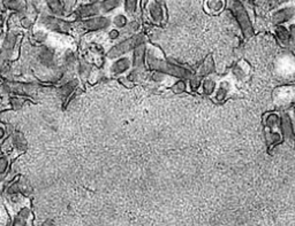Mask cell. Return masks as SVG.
<instances>
[{
  "label": "cell",
  "mask_w": 295,
  "mask_h": 226,
  "mask_svg": "<svg viewBox=\"0 0 295 226\" xmlns=\"http://www.w3.org/2000/svg\"><path fill=\"white\" fill-rule=\"evenodd\" d=\"M147 61L149 64L150 68L153 69V70L161 71V73L165 75L177 77L179 80H189V78L193 77V73H191L189 69L180 67V65L172 64V62H166L164 60H161V59H157L150 52L148 53Z\"/></svg>",
  "instance_id": "cell-1"
},
{
  "label": "cell",
  "mask_w": 295,
  "mask_h": 226,
  "mask_svg": "<svg viewBox=\"0 0 295 226\" xmlns=\"http://www.w3.org/2000/svg\"><path fill=\"white\" fill-rule=\"evenodd\" d=\"M231 9H232V13L234 15L235 20H237L238 24H239L241 31H242L243 36L246 37V38H252L254 33H255V31H254L252 20H250L249 14H248L244 5L240 1V0H234V1L232 2Z\"/></svg>",
  "instance_id": "cell-2"
},
{
  "label": "cell",
  "mask_w": 295,
  "mask_h": 226,
  "mask_svg": "<svg viewBox=\"0 0 295 226\" xmlns=\"http://www.w3.org/2000/svg\"><path fill=\"white\" fill-rule=\"evenodd\" d=\"M143 42L144 38L142 36H140V34H134V36H131L130 38L122 40V42L117 44L115 46H113L109 51L108 56L110 59L119 58V56L126 54L128 52L134 51L137 46L143 44Z\"/></svg>",
  "instance_id": "cell-3"
},
{
  "label": "cell",
  "mask_w": 295,
  "mask_h": 226,
  "mask_svg": "<svg viewBox=\"0 0 295 226\" xmlns=\"http://www.w3.org/2000/svg\"><path fill=\"white\" fill-rule=\"evenodd\" d=\"M40 22L44 27L48 29L55 31V32H68L71 29V24L68 22L61 20L59 16H55V15H43L40 18Z\"/></svg>",
  "instance_id": "cell-4"
},
{
  "label": "cell",
  "mask_w": 295,
  "mask_h": 226,
  "mask_svg": "<svg viewBox=\"0 0 295 226\" xmlns=\"http://www.w3.org/2000/svg\"><path fill=\"white\" fill-rule=\"evenodd\" d=\"M295 17V7L286 6V7L279 8L275 11L271 15V22L274 26H281L291 22Z\"/></svg>",
  "instance_id": "cell-5"
},
{
  "label": "cell",
  "mask_w": 295,
  "mask_h": 226,
  "mask_svg": "<svg viewBox=\"0 0 295 226\" xmlns=\"http://www.w3.org/2000/svg\"><path fill=\"white\" fill-rule=\"evenodd\" d=\"M83 28L88 31H99L108 29L111 26V20L106 16H93L90 18H87L82 23Z\"/></svg>",
  "instance_id": "cell-6"
},
{
  "label": "cell",
  "mask_w": 295,
  "mask_h": 226,
  "mask_svg": "<svg viewBox=\"0 0 295 226\" xmlns=\"http://www.w3.org/2000/svg\"><path fill=\"white\" fill-rule=\"evenodd\" d=\"M148 11H149V15L151 20L155 23H162L165 18V13L163 6L158 0H151L148 5Z\"/></svg>",
  "instance_id": "cell-7"
},
{
  "label": "cell",
  "mask_w": 295,
  "mask_h": 226,
  "mask_svg": "<svg viewBox=\"0 0 295 226\" xmlns=\"http://www.w3.org/2000/svg\"><path fill=\"white\" fill-rule=\"evenodd\" d=\"M280 131L281 134L287 139H293L294 138V127L292 123L291 116L288 114L280 115Z\"/></svg>",
  "instance_id": "cell-8"
},
{
  "label": "cell",
  "mask_w": 295,
  "mask_h": 226,
  "mask_svg": "<svg viewBox=\"0 0 295 226\" xmlns=\"http://www.w3.org/2000/svg\"><path fill=\"white\" fill-rule=\"evenodd\" d=\"M130 65L131 62L129 60V58H127V56H122V58H119L118 60L113 62L111 65V73L113 75L125 74L129 70Z\"/></svg>",
  "instance_id": "cell-9"
},
{
  "label": "cell",
  "mask_w": 295,
  "mask_h": 226,
  "mask_svg": "<svg viewBox=\"0 0 295 226\" xmlns=\"http://www.w3.org/2000/svg\"><path fill=\"white\" fill-rule=\"evenodd\" d=\"M100 13V7L98 4H86L80 6L77 9V15L82 18H90L93 16H97Z\"/></svg>",
  "instance_id": "cell-10"
},
{
  "label": "cell",
  "mask_w": 295,
  "mask_h": 226,
  "mask_svg": "<svg viewBox=\"0 0 295 226\" xmlns=\"http://www.w3.org/2000/svg\"><path fill=\"white\" fill-rule=\"evenodd\" d=\"M275 34L282 45H290L291 44L290 28H287L285 24H281V26H275Z\"/></svg>",
  "instance_id": "cell-11"
},
{
  "label": "cell",
  "mask_w": 295,
  "mask_h": 226,
  "mask_svg": "<svg viewBox=\"0 0 295 226\" xmlns=\"http://www.w3.org/2000/svg\"><path fill=\"white\" fill-rule=\"evenodd\" d=\"M38 60L45 67H52L55 64V52L49 47H43L38 53Z\"/></svg>",
  "instance_id": "cell-12"
},
{
  "label": "cell",
  "mask_w": 295,
  "mask_h": 226,
  "mask_svg": "<svg viewBox=\"0 0 295 226\" xmlns=\"http://www.w3.org/2000/svg\"><path fill=\"white\" fill-rule=\"evenodd\" d=\"M265 127L269 132H276V130L280 129V115L277 113H271L265 117Z\"/></svg>",
  "instance_id": "cell-13"
},
{
  "label": "cell",
  "mask_w": 295,
  "mask_h": 226,
  "mask_svg": "<svg viewBox=\"0 0 295 226\" xmlns=\"http://www.w3.org/2000/svg\"><path fill=\"white\" fill-rule=\"evenodd\" d=\"M144 59H146V45L141 44L134 49L133 55V65L136 68H142L144 64Z\"/></svg>",
  "instance_id": "cell-14"
},
{
  "label": "cell",
  "mask_w": 295,
  "mask_h": 226,
  "mask_svg": "<svg viewBox=\"0 0 295 226\" xmlns=\"http://www.w3.org/2000/svg\"><path fill=\"white\" fill-rule=\"evenodd\" d=\"M217 87V81H216L215 78L208 76L202 81V86H201V89H202L203 93L205 94V96H212V94H215Z\"/></svg>",
  "instance_id": "cell-15"
},
{
  "label": "cell",
  "mask_w": 295,
  "mask_h": 226,
  "mask_svg": "<svg viewBox=\"0 0 295 226\" xmlns=\"http://www.w3.org/2000/svg\"><path fill=\"white\" fill-rule=\"evenodd\" d=\"M121 0H102L99 4L100 12L103 14H109L112 13L113 11L120 7Z\"/></svg>",
  "instance_id": "cell-16"
},
{
  "label": "cell",
  "mask_w": 295,
  "mask_h": 226,
  "mask_svg": "<svg viewBox=\"0 0 295 226\" xmlns=\"http://www.w3.org/2000/svg\"><path fill=\"white\" fill-rule=\"evenodd\" d=\"M45 4L48 6L49 11L55 16H62V15H65L64 6H62L61 0H45Z\"/></svg>",
  "instance_id": "cell-17"
},
{
  "label": "cell",
  "mask_w": 295,
  "mask_h": 226,
  "mask_svg": "<svg viewBox=\"0 0 295 226\" xmlns=\"http://www.w3.org/2000/svg\"><path fill=\"white\" fill-rule=\"evenodd\" d=\"M205 7L209 13L219 14L224 11L225 8V0H206Z\"/></svg>",
  "instance_id": "cell-18"
},
{
  "label": "cell",
  "mask_w": 295,
  "mask_h": 226,
  "mask_svg": "<svg viewBox=\"0 0 295 226\" xmlns=\"http://www.w3.org/2000/svg\"><path fill=\"white\" fill-rule=\"evenodd\" d=\"M231 90V84L227 83V81H222L221 84H219L217 90L215 92V99L217 100L218 102L224 101L226 99V97L228 96V92Z\"/></svg>",
  "instance_id": "cell-19"
},
{
  "label": "cell",
  "mask_w": 295,
  "mask_h": 226,
  "mask_svg": "<svg viewBox=\"0 0 295 226\" xmlns=\"http://www.w3.org/2000/svg\"><path fill=\"white\" fill-rule=\"evenodd\" d=\"M215 70V61H213V58L211 55H209L208 58L204 60V62L201 65L200 68V76H205L208 77L210 74L213 73Z\"/></svg>",
  "instance_id": "cell-20"
},
{
  "label": "cell",
  "mask_w": 295,
  "mask_h": 226,
  "mask_svg": "<svg viewBox=\"0 0 295 226\" xmlns=\"http://www.w3.org/2000/svg\"><path fill=\"white\" fill-rule=\"evenodd\" d=\"M6 7L15 12H22L26 9V4L23 0H6Z\"/></svg>",
  "instance_id": "cell-21"
},
{
  "label": "cell",
  "mask_w": 295,
  "mask_h": 226,
  "mask_svg": "<svg viewBox=\"0 0 295 226\" xmlns=\"http://www.w3.org/2000/svg\"><path fill=\"white\" fill-rule=\"evenodd\" d=\"M112 22L114 24V27L118 28V29H122V28L128 26V18L125 14H117L113 17Z\"/></svg>",
  "instance_id": "cell-22"
},
{
  "label": "cell",
  "mask_w": 295,
  "mask_h": 226,
  "mask_svg": "<svg viewBox=\"0 0 295 226\" xmlns=\"http://www.w3.org/2000/svg\"><path fill=\"white\" fill-rule=\"evenodd\" d=\"M137 5H139V0H124L125 12L128 15H133L136 12Z\"/></svg>",
  "instance_id": "cell-23"
},
{
  "label": "cell",
  "mask_w": 295,
  "mask_h": 226,
  "mask_svg": "<svg viewBox=\"0 0 295 226\" xmlns=\"http://www.w3.org/2000/svg\"><path fill=\"white\" fill-rule=\"evenodd\" d=\"M76 86H77V81L76 80H73V81H68V83H66L65 85L61 87V89H60V93L64 97H68L72 92H73V91L75 90V87H76Z\"/></svg>",
  "instance_id": "cell-24"
},
{
  "label": "cell",
  "mask_w": 295,
  "mask_h": 226,
  "mask_svg": "<svg viewBox=\"0 0 295 226\" xmlns=\"http://www.w3.org/2000/svg\"><path fill=\"white\" fill-rule=\"evenodd\" d=\"M171 90L173 91V93H175V94H181V93H184V91L187 90V83H186V81H184V80H179V81H175V83L173 84V85H172Z\"/></svg>",
  "instance_id": "cell-25"
},
{
  "label": "cell",
  "mask_w": 295,
  "mask_h": 226,
  "mask_svg": "<svg viewBox=\"0 0 295 226\" xmlns=\"http://www.w3.org/2000/svg\"><path fill=\"white\" fill-rule=\"evenodd\" d=\"M15 43H17V34H7V37H6L4 40V49H6V51H12V49L14 48Z\"/></svg>",
  "instance_id": "cell-26"
},
{
  "label": "cell",
  "mask_w": 295,
  "mask_h": 226,
  "mask_svg": "<svg viewBox=\"0 0 295 226\" xmlns=\"http://www.w3.org/2000/svg\"><path fill=\"white\" fill-rule=\"evenodd\" d=\"M202 86V81H201L200 76H193L189 78V87L190 90L193 91H197L200 87Z\"/></svg>",
  "instance_id": "cell-27"
},
{
  "label": "cell",
  "mask_w": 295,
  "mask_h": 226,
  "mask_svg": "<svg viewBox=\"0 0 295 226\" xmlns=\"http://www.w3.org/2000/svg\"><path fill=\"white\" fill-rule=\"evenodd\" d=\"M61 2L64 6L65 14H70L75 6V0H61Z\"/></svg>",
  "instance_id": "cell-28"
},
{
  "label": "cell",
  "mask_w": 295,
  "mask_h": 226,
  "mask_svg": "<svg viewBox=\"0 0 295 226\" xmlns=\"http://www.w3.org/2000/svg\"><path fill=\"white\" fill-rule=\"evenodd\" d=\"M8 168V160L5 156H0V175L5 174Z\"/></svg>",
  "instance_id": "cell-29"
},
{
  "label": "cell",
  "mask_w": 295,
  "mask_h": 226,
  "mask_svg": "<svg viewBox=\"0 0 295 226\" xmlns=\"http://www.w3.org/2000/svg\"><path fill=\"white\" fill-rule=\"evenodd\" d=\"M151 80L155 81H162L165 80V74L161 73V71H155V73L152 74L151 76Z\"/></svg>",
  "instance_id": "cell-30"
},
{
  "label": "cell",
  "mask_w": 295,
  "mask_h": 226,
  "mask_svg": "<svg viewBox=\"0 0 295 226\" xmlns=\"http://www.w3.org/2000/svg\"><path fill=\"white\" fill-rule=\"evenodd\" d=\"M128 30H129V32H131V33H134L135 31H136L137 29H139L140 28V26H139V22L137 21H134V22H130L129 24H128Z\"/></svg>",
  "instance_id": "cell-31"
},
{
  "label": "cell",
  "mask_w": 295,
  "mask_h": 226,
  "mask_svg": "<svg viewBox=\"0 0 295 226\" xmlns=\"http://www.w3.org/2000/svg\"><path fill=\"white\" fill-rule=\"evenodd\" d=\"M109 37H110V39H117V38H119V37H120V32H119L118 29H113V30L110 31Z\"/></svg>",
  "instance_id": "cell-32"
},
{
  "label": "cell",
  "mask_w": 295,
  "mask_h": 226,
  "mask_svg": "<svg viewBox=\"0 0 295 226\" xmlns=\"http://www.w3.org/2000/svg\"><path fill=\"white\" fill-rule=\"evenodd\" d=\"M65 61L67 62V64H73V61H74V54H73V53H72V52L66 53Z\"/></svg>",
  "instance_id": "cell-33"
},
{
  "label": "cell",
  "mask_w": 295,
  "mask_h": 226,
  "mask_svg": "<svg viewBox=\"0 0 295 226\" xmlns=\"http://www.w3.org/2000/svg\"><path fill=\"white\" fill-rule=\"evenodd\" d=\"M22 24H23V26L26 27V28H29V27H30V24H31V21L29 20V18L24 17L23 20H22Z\"/></svg>",
  "instance_id": "cell-34"
},
{
  "label": "cell",
  "mask_w": 295,
  "mask_h": 226,
  "mask_svg": "<svg viewBox=\"0 0 295 226\" xmlns=\"http://www.w3.org/2000/svg\"><path fill=\"white\" fill-rule=\"evenodd\" d=\"M4 137H5V129L0 127V140H1Z\"/></svg>",
  "instance_id": "cell-35"
},
{
  "label": "cell",
  "mask_w": 295,
  "mask_h": 226,
  "mask_svg": "<svg viewBox=\"0 0 295 226\" xmlns=\"http://www.w3.org/2000/svg\"><path fill=\"white\" fill-rule=\"evenodd\" d=\"M88 1H89L90 4H97V2H98L99 0H88Z\"/></svg>",
  "instance_id": "cell-36"
},
{
  "label": "cell",
  "mask_w": 295,
  "mask_h": 226,
  "mask_svg": "<svg viewBox=\"0 0 295 226\" xmlns=\"http://www.w3.org/2000/svg\"><path fill=\"white\" fill-rule=\"evenodd\" d=\"M293 112H294V118H295V107H294V109H293Z\"/></svg>",
  "instance_id": "cell-37"
}]
</instances>
